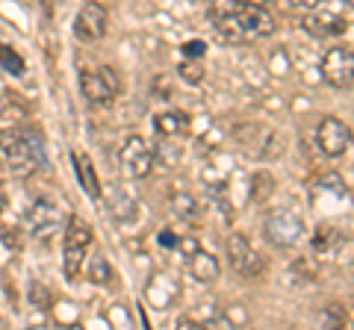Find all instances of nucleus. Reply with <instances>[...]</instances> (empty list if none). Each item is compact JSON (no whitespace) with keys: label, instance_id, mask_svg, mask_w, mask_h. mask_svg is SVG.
Instances as JSON below:
<instances>
[{"label":"nucleus","instance_id":"f257e3e1","mask_svg":"<svg viewBox=\"0 0 354 330\" xmlns=\"http://www.w3.org/2000/svg\"><path fill=\"white\" fill-rule=\"evenodd\" d=\"M0 153L15 177H30L44 162V148L36 130L30 127H0Z\"/></svg>","mask_w":354,"mask_h":330},{"label":"nucleus","instance_id":"f03ea898","mask_svg":"<svg viewBox=\"0 0 354 330\" xmlns=\"http://www.w3.org/2000/svg\"><path fill=\"white\" fill-rule=\"evenodd\" d=\"M213 27L218 32V39H225L227 45H245V41L272 36L274 32V18L266 12V6L242 3L236 12L216 18Z\"/></svg>","mask_w":354,"mask_h":330},{"label":"nucleus","instance_id":"7ed1b4c3","mask_svg":"<svg viewBox=\"0 0 354 330\" xmlns=\"http://www.w3.org/2000/svg\"><path fill=\"white\" fill-rule=\"evenodd\" d=\"M88 245H92V227L83 224L77 215H71L68 224H65V236H62V269L68 280H77L83 274Z\"/></svg>","mask_w":354,"mask_h":330},{"label":"nucleus","instance_id":"20e7f679","mask_svg":"<svg viewBox=\"0 0 354 330\" xmlns=\"http://www.w3.org/2000/svg\"><path fill=\"white\" fill-rule=\"evenodd\" d=\"M263 233L274 248H295L298 242L304 239L307 230H304V218L301 215L286 210V206H281V210H272L269 215H266Z\"/></svg>","mask_w":354,"mask_h":330},{"label":"nucleus","instance_id":"39448f33","mask_svg":"<svg viewBox=\"0 0 354 330\" xmlns=\"http://www.w3.org/2000/svg\"><path fill=\"white\" fill-rule=\"evenodd\" d=\"M80 89L86 95V101H92L97 106H106V104H113L118 92H121V80H118V74L113 68H86L80 74Z\"/></svg>","mask_w":354,"mask_h":330},{"label":"nucleus","instance_id":"423d86ee","mask_svg":"<svg viewBox=\"0 0 354 330\" xmlns=\"http://www.w3.org/2000/svg\"><path fill=\"white\" fill-rule=\"evenodd\" d=\"M227 262L239 278H260L266 271V260L260 257V251L251 245V242L242 233H230L227 236Z\"/></svg>","mask_w":354,"mask_h":330},{"label":"nucleus","instance_id":"0eeeda50","mask_svg":"<svg viewBox=\"0 0 354 330\" xmlns=\"http://www.w3.org/2000/svg\"><path fill=\"white\" fill-rule=\"evenodd\" d=\"M234 139H236V145L248 153V157H257V159L278 157V153L283 151L278 145L272 148V142H281V139L274 136L269 127H263V124H239L234 130Z\"/></svg>","mask_w":354,"mask_h":330},{"label":"nucleus","instance_id":"6e6552de","mask_svg":"<svg viewBox=\"0 0 354 330\" xmlns=\"http://www.w3.org/2000/svg\"><path fill=\"white\" fill-rule=\"evenodd\" d=\"M351 139H354L351 127L346 124V121L334 118V115H325L322 121H319V127H316V145L330 159L342 157V153L351 148Z\"/></svg>","mask_w":354,"mask_h":330},{"label":"nucleus","instance_id":"1a4fd4ad","mask_svg":"<svg viewBox=\"0 0 354 330\" xmlns=\"http://www.w3.org/2000/svg\"><path fill=\"white\" fill-rule=\"evenodd\" d=\"M153 148H151V142L145 136H139V133H133L124 139V145H121V165H124V171L130 174V177H148V174L153 171Z\"/></svg>","mask_w":354,"mask_h":330},{"label":"nucleus","instance_id":"9d476101","mask_svg":"<svg viewBox=\"0 0 354 330\" xmlns=\"http://www.w3.org/2000/svg\"><path fill=\"white\" fill-rule=\"evenodd\" d=\"M322 77L334 89H348L354 86V50L351 48H330L322 57Z\"/></svg>","mask_w":354,"mask_h":330},{"label":"nucleus","instance_id":"9b49d317","mask_svg":"<svg viewBox=\"0 0 354 330\" xmlns=\"http://www.w3.org/2000/svg\"><path fill=\"white\" fill-rule=\"evenodd\" d=\"M109 30V12L97 0H86L74 18V36L80 41H101Z\"/></svg>","mask_w":354,"mask_h":330},{"label":"nucleus","instance_id":"f8f14e48","mask_svg":"<svg viewBox=\"0 0 354 330\" xmlns=\"http://www.w3.org/2000/svg\"><path fill=\"white\" fill-rule=\"evenodd\" d=\"M27 224H30V233L48 242L59 233V206L48 201V197H41V201H36L27 210Z\"/></svg>","mask_w":354,"mask_h":330},{"label":"nucleus","instance_id":"ddd939ff","mask_svg":"<svg viewBox=\"0 0 354 330\" xmlns=\"http://www.w3.org/2000/svg\"><path fill=\"white\" fill-rule=\"evenodd\" d=\"M145 298L151 307H157V310H169V307L177 304V298H180V280L169 271L151 274V280L145 286Z\"/></svg>","mask_w":354,"mask_h":330},{"label":"nucleus","instance_id":"4468645a","mask_svg":"<svg viewBox=\"0 0 354 330\" xmlns=\"http://www.w3.org/2000/svg\"><path fill=\"white\" fill-rule=\"evenodd\" d=\"M301 27L310 32L313 39H337L346 32V21H342L337 12H310Z\"/></svg>","mask_w":354,"mask_h":330},{"label":"nucleus","instance_id":"2eb2a0df","mask_svg":"<svg viewBox=\"0 0 354 330\" xmlns=\"http://www.w3.org/2000/svg\"><path fill=\"white\" fill-rule=\"evenodd\" d=\"M186 269H189V274L198 283H213V280H218V274H221L218 260L204 248L189 251V257H186Z\"/></svg>","mask_w":354,"mask_h":330},{"label":"nucleus","instance_id":"dca6fc26","mask_svg":"<svg viewBox=\"0 0 354 330\" xmlns=\"http://www.w3.org/2000/svg\"><path fill=\"white\" fill-rule=\"evenodd\" d=\"M153 130L165 142H177L189 133V115L186 113H160L153 115Z\"/></svg>","mask_w":354,"mask_h":330},{"label":"nucleus","instance_id":"f3484780","mask_svg":"<svg viewBox=\"0 0 354 330\" xmlns=\"http://www.w3.org/2000/svg\"><path fill=\"white\" fill-rule=\"evenodd\" d=\"M74 171H77V180L83 183V189L88 197H95V201H101V180H97V171H95V162L83 157V153H74Z\"/></svg>","mask_w":354,"mask_h":330},{"label":"nucleus","instance_id":"a211bd4d","mask_svg":"<svg viewBox=\"0 0 354 330\" xmlns=\"http://www.w3.org/2000/svg\"><path fill=\"white\" fill-rule=\"evenodd\" d=\"M88 280H92L95 286H113L115 271H113V266L106 262V257L95 254L92 260H88Z\"/></svg>","mask_w":354,"mask_h":330},{"label":"nucleus","instance_id":"6ab92c4d","mask_svg":"<svg viewBox=\"0 0 354 330\" xmlns=\"http://www.w3.org/2000/svg\"><path fill=\"white\" fill-rule=\"evenodd\" d=\"M272 192H274V177H272V174L269 171H257V174H254V177H251V192H248L251 201L263 204Z\"/></svg>","mask_w":354,"mask_h":330},{"label":"nucleus","instance_id":"aec40b11","mask_svg":"<svg viewBox=\"0 0 354 330\" xmlns=\"http://www.w3.org/2000/svg\"><path fill=\"white\" fill-rule=\"evenodd\" d=\"M171 206H174V215L186 218V222H195V218H198V201L192 195H174Z\"/></svg>","mask_w":354,"mask_h":330},{"label":"nucleus","instance_id":"412c9836","mask_svg":"<svg viewBox=\"0 0 354 330\" xmlns=\"http://www.w3.org/2000/svg\"><path fill=\"white\" fill-rule=\"evenodd\" d=\"M337 242H342V233L334 227H319L316 230V236H313V248L319 251V254H328L330 248L337 245Z\"/></svg>","mask_w":354,"mask_h":330},{"label":"nucleus","instance_id":"4be33fe9","mask_svg":"<svg viewBox=\"0 0 354 330\" xmlns=\"http://www.w3.org/2000/svg\"><path fill=\"white\" fill-rule=\"evenodd\" d=\"M0 68H3L6 74L21 77V74H24V59H21L9 45H0Z\"/></svg>","mask_w":354,"mask_h":330},{"label":"nucleus","instance_id":"5701e85b","mask_svg":"<svg viewBox=\"0 0 354 330\" xmlns=\"http://www.w3.org/2000/svg\"><path fill=\"white\" fill-rule=\"evenodd\" d=\"M177 74H180L186 83H192V86H195V83H201V80H204L201 59H186V57H183V62L177 65Z\"/></svg>","mask_w":354,"mask_h":330},{"label":"nucleus","instance_id":"b1692460","mask_svg":"<svg viewBox=\"0 0 354 330\" xmlns=\"http://www.w3.org/2000/svg\"><path fill=\"white\" fill-rule=\"evenodd\" d=\"M245 3V0H209V21H216L221 15H230V12H236V9Z\"/></svg>","mask_w":354,"mask_h":330},{"label":"nucleus","instance_id":"393cba45","mask_svg":"<svg viewBox=\"0 0 354 330\" xmlns=\"http://www.w3.org/2000/svg\"><path fill=\"white\" fill-rule=\"evenodd\" d=\"M30 301H32V307H50V295L41 283H32L30 286Z\"/></svg>","mask_w":354,"mask_h":330},{"label":"nucleus","instance_id":"a878e982","mask_svg":"<svg viewBox=\"0 0 354 330\" xmlns=\"http://www.w3.org/2000/svg\"><path fill=\"white\" fill-rule=\"evenodd\" d=\"M204 53H207V45L204 41H198V39H192V41H186L183 45V57L186 59H204Z\"/></svg>","mask_w":354,"mask_h":330},{"label":"nucleus","instance_id":"bb28decb","mask_svg":"<svg viewBox=\"0 0 354 330\" xmlns=\"http://www.w3.org/2000/svg\"><path fill=\"white\" fill-rule=\"evenodd\" d=\"M0 239H3V242H6V248H12V251L21 248V236H18V230H15V227H0Z\"/></svg>","mask_w":354,"mask_h":330},{"label":"nucleus","instance_id":"cd10ccee","mask_svg":"<svg viewBox=\"0 0 354 330\" xmlns=\"http://www.w3.org/2000/svg\"><path fill=\"white\" fill-rule=\"evenodd\" d=\"M342 322H346V310H339V307H330V310H328V324H342Z\"/></svg>","mask_w":354,"mask_h":330},{"label":"nucleus","instance_id":"c85d7f7f","mask_svg":"<svg viewBox=\"0 0 354 330\" xmlns=\"http://www.w3.org/2000/svg\"><path fill=\"white\" fill-rule=\"evenodd\" d=\"M322 0H290L292 9H304V12H310V9H316Z\"/></svg>","mask_w":354,"mask_h":330},{"label":"nucleus","instance_id":"c756f323","mask_svg":"<svg viewBox=\"0 0 354 330\" xmlns=\"http://www.w3.org/2000/svg\"><path fill=\"white\" fill-rule=\"evenodd\" d=\"M6 204H9V201H6V192H3V186H0V213L6 210Z\"/></svg>","mask_w":354,"mask_h":330},{"label":"nucleus","instance_id":"7c9ffc66","mask_svg":"<svg viewBox=\"0 0 354 330\" xmlns=\"http://www.w3.org/2000/svg\"><path fill=\"white\" fill-rule=\"evenodd\" d=\"M245 3H254V6H269V3H274V0H245Z\"/></svg>","mask_w":354,"mask_h":330}]
</instances>
